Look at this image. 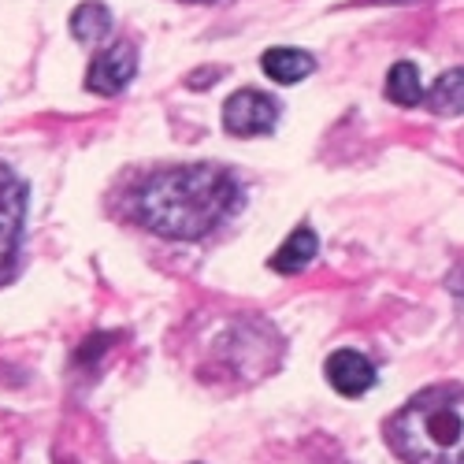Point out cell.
Returning <instances> with one entry per match:
<instances>
[{
	"label": "cell",
	"instance_id": "cell-1",
	"mask_svg": "<svg viewBox=\"0 0 464 464\" xmlns=\"http://www.w3.org/2000/svg\"><path fill=\"white\" fill-rule=\"evenodd\" d=\"M242 205L238 179L219 164H179L134 189V219L160 238L198 242Z\"/></svg>",
	"mask_w": 464,
	"mask_h": 464
},
{
	"label": "cell",
	"instance_id": "cell-2",
	"mask_svg": "<svg viewBox=\"0 0 464 464\" xmlns=\"http://www.w3.org/2000/svg\"><path fill=\"white\" fill-rule=\"evenodd\" d=\"M391 446L409 464H464V394H423L391 420Z\"/></svg>",
	"mask_w": 464,
	"mask_h": 464
},
{
	"label": "cell",
	"instance_id": "cell-3",
	"mask_svg": "<svg viewBox=\"0 0 464 464\" xmlns=\"http://www.w3.org/2000/svg\"><path fill=\"white\" fill-rule=\"evenodd\" d=\"M23 216H26V186L8 164H0V279H8L15 267Z\"/></svg>",
	"mask_w": 464,
	"mask_h": 464
},
{
	"label": "cell",
	"instance_id": "cell-4",
	"mask_svg": "<svg viewBox=\"0 0 464 464\" xmlns=\"http://www.w3.org/2000/svg\"><path fill=\"white\" fill-rule=\"evenodd\" d=\"M279 123V101L260 90H238L223 104V127L235 138H256Z\"/></svg>",
	"mask_w": 464,
	"mask_h": 464
},
{
	"label": "cell",
	"instance_id": "cell-5",
	"mask_svg": "<svg viewBox=\"0 0 464 464\" xmlns=\"http://www.w3.org/2000/svg\"><path fill=\"white\" fill-rule=\"evenodd\" d=\"M134 74H138V49H134L130 42H115V45H108V49L90 63L86 86H90V93L111 97V93L127 90Z\"/></svg>",
	"mask_w": 464,
	"mask_h": 464
},
{
	"label": "cell",
	"instance_id": "cell-6",
	"mask_svg": "<svg viewBox=\"0 0 464 464\" xmlns=\"http://www.w3.org/2000/svg\"><path fill=\"white\" fill-rule=\"evenodd\" d=\"M324 372H327V382L334 386L342 398H364L372 386H375V368L357 350H334L327 357Z\"/></svg>",
	"mask_w": 464,
	"mask_h": 464
},
{
	"label": "cell",
	"instance_id": "cell-7",
	"mask_svg": "<svg viewBox=\"0 0 464 464\" xmlns=\"http://www.w3.org/2000/svg\"><path fill=\"white\" fill-rule=\"evenodd\" d=\"M316 253H320L316 230L313 227H297L294 235L279 246V253L272 256V267H276L279 276H297V272H304V267L316 260Z\"/></svg>",
	"mask_w": 464,
	"mask_h": 464
},
{
	"label": "cell",
	"instance_id": "cell-8",
	"mask_svg": "<svg viewBox=\"0 0 464 464\" xmlns=\"http://www.w3.org/2000/svg\"><path fill=\"white\" fill-rule=\"evenodd\" d=\"M260 67H264V74H267L272 82L294 86V82H301V79H308V74H313L316 60L308 56L304 49H267L264 60H260Z\"/></svg>",
	"mask_w": 464,
	"mask_h": 464
},
{
	"label": "cell",
	"instance_id": "cell-9",
	"mask_svg": "<svg viewBox=\"0 0 464 464\" xmlns=\"http://www.w3.org/2000/svg\"><path fill=\"white\" fill-rule=\"evenodd\" d=\"M428 108L435 115H460L464 111V67L439 74L431 93H428Z\"/></svg>",
	"mask_w": 464,
	"mask_h": 464
},
{
	"label": "cell",
	"instance_id": "cell-10",
	"mask_svg": "<svg viewBox=\"0 0 464 464\" xmlns=\"http://www.w3.org/2000/svg\"><path fill=\"white\" fill-rule=\"evenodd\" d=\"M71 34L79 37V42H101V37L111 34V12L101 0H86V5H79L71 15Z\"/></svg>",
	"mask_w": 464,
	"mask_h": 464
},
{
	"label": "cell",
	"instance_id": "cell-11",
	"mask_svg": "<svg viewBox=\"0 0 464 464\" xmlns=\"http://www.w3.org/2000/svg\"><path fill=\"white\" fill-rule=\"evenodd\" d=\"M386 97H391L394 104H420V97H423V86H420V71H416V63H409V60H401V63H394L391 67V74H386Z\"/></svg>",
	"mask_w": 464,
	"mask_h": 464
},
{
	"label": "cell",
	"instance_id": "cell-12",
	"mask_svg": "<svg viewBox=\"0 0 464 464\" xmlns=\"http://www.w3.org/2000/svg\"><path fill=\"white\" fill-rule=\"evenodd\" d=\"M450 290H453V297H457V308H460V316H464V267H460V272H453V279H450Z\"/></svg>",
	"mask_w": 464,
	"mask_h": 464
}]
</instances>
